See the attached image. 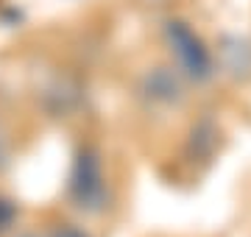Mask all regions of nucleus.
<instances>
[{"label": "nucleus", "instance_id": "f257e3e1", "mask_svg": "<svg viewBox=\"0 0 251 237\" xmlns=\"http://www.w3.org/2000/svg\"><path fill=\"white\" fill-rule=\"evenodd\" d=\"M73 198L81 210H98L103 204V173H100V162L92 151H84L75 162L73 170Z\"/></svg>", "mask_w": 251, "mask_h": 237}, {"label": "nucleus", "instance_id": "f03ea898", "mask_svg": "<svg viewBox=\"0 0 251 237\" xmlns=\"http://www.w3.org/2000/svg\"><path fill=\"white\" fill-rule=\"evenodd\" d=\"M168 39H171V45H173V53L179 56V64L184 67V73L198 78V81L209 75V70H212L209 53H206V47L201 45V39L187 25L171 23L168 25Z\"/></svg>", "mask_w": 251, "mask_h": 237}, {"label": "nucleus", "instance_id": "7ed1b4c3", "mask_svg": "<svg viewBox=\"0 0 251 237\" xmlns=\"http://www.w3.org/2000/svg\"><path fill=\"white\" fill-rule=\"evenodd\" d=\"M14 218H17V207H14L9 198H3V195H0V235L14 223Z\"/></svg>", "mask_w": 251, "mask_h": 237}, {"label": "nucleus", "instance_id": "20e7f679", "mask_svg": "<svg viewBox=\"0 0 251 237\" xmlns=\"http://www.w3.org/2000/svg\"><path fill=\"white\" fill-rule=\"evenodd\" d=\"M50 237H87V235L78 232V229H73V226H62V229H56Z\"/></svg>", "mask_w": 251, "mask_h": 237}, {"label": "nucleus", "instance_id": "39448f33", "mask_svg": "<svg viewBox=\"0 0 251 237\" xmlns=\"http://www.w3.org/2000/svg\"><path fill=\"white\" fill-rule=\"evenodd\" d=\"M25 237H31V235H25Z\"/></svg>", "mask_w": 251, "mask_h": 237}]
</instances>
